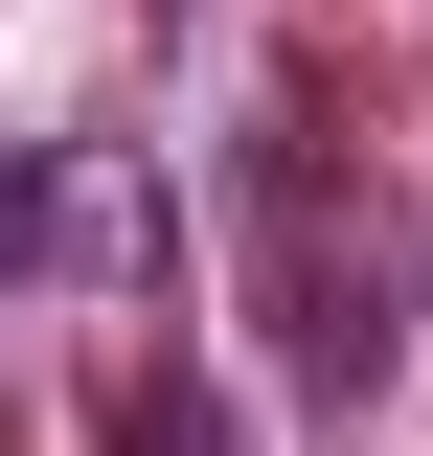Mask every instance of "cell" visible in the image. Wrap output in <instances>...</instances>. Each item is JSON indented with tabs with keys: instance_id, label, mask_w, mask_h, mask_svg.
<instances>
[{
	"instance_id": "6da1fadb",
	"label": "cell",
	"mask_w": 433,
	"mask_h": 456,
	"mask_svg": "<svg viewBox=\"0 0 433 456\" xmlns=\"http://www.w3.org/2000/svg\"><path fill=\"white\" fill-rule=\"evenodd\" d=\"M114 456H228V411H206V388L160 365V388H114Z\"/></svg>"
}]
</instances>
